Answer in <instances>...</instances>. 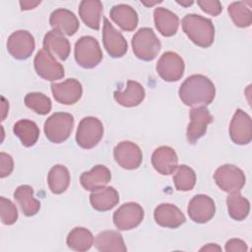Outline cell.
Returning a JSON list of instances; mask_svg holds the SVG:
<instances>
[{
    "label": "cell",
    "mask_w": 252,
    "mask_h": 252,
    "mask_svg": "<svg viewBox=\"0 0 252 252\" xmlns=\"http://www.w3.org/2000/svg\"><path fill=\"white\" fill-rule=\"evenodd\" d=\"M156 69L163 81L177 82L184 74L185 64L181 56H179L177 53L167 51L160 56L157 63Z\"/></svg>",
    "instance_id": "obj_9"
},
{
    "label": "cell",
    "mask_w": 252,
    "mask_h": 252,
    "mask_svg": "<svg viewBox=\"0 0 252 252\" xmlns=\"http://www.w3.org/2000/svg\"><path fill=\"white\" fill-rule=\"evenodd\" d=\"M228 14L238 28H248L252 24V12L243 1L232 2L227 8Z\"/></svg>",
    "instance_id": "obj_34"
},
{
    "label": "cell",
    "mask_w": 252,
    "mask_h": 252,
    "mask_svg": "<svg viewBox=\"0 0 252 252\" xmlns=\"http://www.w3.org/2000/svg\"><path fill=\"white\" fill-rule=\"evenodd\" d=\"M102 3L98 0H83L79 5V15L82 21L93 30H99Z\"/></svg>",
    "instance_id": "obj_29"
},
{
    "label": "cell",
    "mask_w": 252,
    "mask_h": 252,
    "mask_svg": "<svg viewBox=\"0 0 252 252\" xmlns=\"http://www.w3.org/2000/svg\"><path fill=\"white\" fill-rule=\"evenodd\" d=\"M102 42L107 53L113 58L123 57L128 50L126 39L106 18H103Z\"/></svg>",
    "instance_id": "obj_15"
},
{
    "label": "cell",
    "mask_w": 252,
    "mask_h": 252,
    "mask_svg": "<svg viewBox=\"0 0 252 252\" xmlns=\"http://www.w3.org/2000/svg\"><path fill=\"white\" fill-rule=\"evenodd\" d=\"M49 24L53 30L69 36L74 35L80 27L79 20L75 14L63 8L56 9L50 14Z\"/></svg>",
    "instance_id": "obj_18"
},
{
    "label": "cell",
    "mask_w": 252,
    "mask_h": 252,
    "mask_svg": "<svg viewBox=\"0 0 252 252\" xmlns=\"http://www.w3.org/2000/svg\"><path fill=\"white\" fill-rule=\"evenodd\" d=\"M33 65L36 74L46 81L60 80L65 75L63 66L55 60L53 55L44 49L37 51Z\"/></svg>",
    "instance_id": "obj_10"
},
{
    "label": "cell",
    "mask_w": 252,
    "mask_h": 252,
    "mask_svg": "<svg viewBox=\"0 0 252 252\" xmlns=\"http://www.w3.org/2000/svg\"><path fill=\"white\" fill-rule=\"evenodd\" d=\"M154 21L157 30L163 36H172L179 27V19L173 12L158 7L154 11Z\"/></svg>",
    "instance_id": "obj_26"
},
{
    "label": "cell",
    "mask_w": 252,
    "mask_h": 252,
    "mask_svg": "<svg viewBox=\"0 0 252 252\" xmlns=\"http://www.w3.org/2000/svg\"><path fill=\"white\" fill-rule=\"evenodd\" d=\"M74 56L79 66L85 69H92L102 60V51L94 37L85 35L76 41Z\"/></svg>",
    "instance_id": "obj_4"
},
{
    "label": "cell",
    "mask_w": 252,
    "mask_h": 252,
    "mask_svg": "<svg viewBox=\"0 0 252 252\" xmlns=\"http://www.w3.org/2000/svg\"><path fill=\"white\" fill-rule=\"evenodd\" d=\"M25 104L27 107L39 115L47 114L52 107L50 98L47 95L37 92L27 94L25 96Z\"/></svg>",
    "instance_id": "obj_36"
},
{
    "label": "cell",
    "mask_w": 252,
    "mask_h": 252,
    "mask_svg": "<svg viewBox=\"0 0 252 252\" xmlns=\"http://www.w3.org/2000/svg\"><path fill=\"white\" fill-rule=\"evenodd\" d=\"M14 199L18 202L23 214L32 217L37 214L40 203L33 197V189L30 185H21L14 192Z\"/></svg>",
    "instance_id": "obj_28"
},
{
    "label": "cell",
    "mask_w": 252,
    "mask_h": 252,
    "mask_svg": "<svg viewBox=\"0 0 252 252\" xmlns=\"http://www.w3.org/2000/svg\"><path fill=\"white\" fill-rule=\"evenodd\" d=\"M47 183L53 194H62L70 184V173L66 166L56 164L52 166L47 175Z\"/></svg>",
    "instance_id": "obj_31"
},
{
    "label": "cell",
    "mask_w": 252,
    "mask_h": 252,
    "mask_svg": "<svg viewBox=\"0 0 252 252\" xmlns=\"http://www.w3.org/2000/svg\"><path fill=\"white\" fill-rule=\"evenodd\" d=\"M152 164L158 173L169 175L177 168L178 158L172 148L161 146L154 151L152 155Z\"/></svg>",
    "instance_id": "obj_19"
},
{
    "label": "cell",
    "mask_w": 252,
    "mask_h": 252,
    "mask_svg": "<svg viewBox=\"0 0 252 252\" xmlns=\"http://www.w3.org/2000/svg\"><path fill=\"white\" fill-rule=\"evenodd\" d=\"M111 179L110 170L102 164L94 165L90 171H85L80 176L81 185L88 191L104 187Z\"/></svg>",
    "instance_id": "obj_22"
},
{
    "label": "cell",
    "mask_w": 252,
    "mask_h": 252,
    "mask_svg": "<svg viewBox=\"0 0 252 252\" xmlns=\"http://www.w3.org/2000/svg\"><path fill=\"white\" fill-rule=\"evenodd\" d=\"M178 94L185 105L206 106L213 102L216 95V88L208 77L194 74L181 84Z\"/></svg>",
    "instance_id": "obj_1"
},
{
    "label": "cell",
    "mask_w": 252,
    "mask_h": 252,
    "mask_svg": "<svg viewBox=\"0 0 252 252\" xmlns=\"http://www.w3.org/2000/svg\"><path fill=\"white\" fill-rule=\"evenodd\" d=\"M34 47V38L28 31H16L7 39L8 52L18 60L28 59L32 54Z\"/></svg>",
    "instance_id": "obj_11"
},
{
    "label": "cell",
    "mask_w": 252,
    "mask_h": 252,
    "mask_svg": "<svg viewBox=\"0 0 252 252\" xmlns=\"http://www.w3.org/2000/svg\"><path fill=\"white\" fill-rule=\"evenodd\" d=\"M50 87L53 97L61 104H74L83 94L82 85L76 79H67L62 83H52Z\"/></svg>",
    "instance_id": "obj_17"
},
{
    "label": "cell",
    "mask_w": 252,
    "mask_h": 252,
    "mask_svg": "<svg viewBox=\"0 0 252 252\" xmlns=\"http://www.w3.org/2000/svg\"><path fill=\"white\" fill-rule=\"evenodd\" d=\"M226 205L228 215L235 220H243L249 215L250 203L239 192L230 193L226 197Z\"/></svg>",
    "instance_id": "obj_33"
},
{
    "label": "cell",
    "mask_w": 252,
    "mask_h": 252,
    "mask_svg": "<svg viewBox=\"0 0 252 252\" xmlns=\"http://www.w3.org/2000/svg\"><path fill=\"white\" fill-rule=\"evenodd\" d=\"M133 52L143 61L154 60L161 48V43L151 28H141L132 37Z\"/></svg>",
    "instance_id": "obj_3"
},
{
    "label": "cell",
    "mask_w": 252,
    "mask_h": 252,
    "mask_svg": "<svg viewBox=\"0 0 252 252\" xmlns=\"http://www.w3.org/2000/svg\"><path fill=\"white\" fill-rule=\"evenodd\" d=\"M200 251H221V248L215 243H209L208 245L202 247Z\"/></svg>",
    "instance_id": "obj_42"
},
{
    "label": "cell",
    "mask_w": 252,
    "mask_h": 252,
    "mask_svg": "<svg viewBox=\"0 0 252 252\" xmlns=\"http://www.w3.org/2000/svg\"><path fill=\"white\" fill-rule=\"evenodd\" d=\"M144 5H146V6H153V5H155V4H158V3H161V1H155V2H150V3H148V2H144V1H141Z\"/></svg>",
    "instance_id": "obj_45"
},
{
    "label": "cell",
    "mask_w": 252,
    "mask_h": 252,
    "mask_svg": "<svg viewBox=\"0 0 252 252\" xmlns=\"http://www.w3.org/2000/svg\"><path fill=\"white\" fill-rule=\"evenodd\" d=\"M178 4H180L181 6H184V7H187V6H190L193 4V1H187V2H184V1H177Z\"/></svg>",
    "instance_id": "obj_44"
},
{
    "label": "cell",
    "mask_w": 252,
    "mask_h": 252,
    "mask_svg": "<svg viewBox=\"0 0 252 252\" xmlns=\"http://www.w3.org/2000/svg\"><path fill=\"white\" fill-rule=\"evenodd\" d=\"M115 161L125 169L138 168L143 160V153L138 145L130 141H122L113 149Z\"/></svg>",
    "instance_id": "obj_13"
},
{
    "label": "cell",
    "mask_w": 252,
    "mask_h": 252,
    "mask_svg": "<svg viewBox=\"0 0 252 252\" xmlns=\"http://www.w3.org/2000/svg\"><path fill=\"white\" fill-rule=\"evenodd\" d=\"M173 182L176 190L190 191L195 186L196 173L188 165L181 164L175 169V173L173 175Z\"/></svg>",
    "instance_id": "obj_35"
},
{
    "label": "cell",
    "mask_w": 252,
    "mask_h": 252,
    "mask_svg": "<svg viewBox=\"0 0 252 252\" xmlns=\"http://www.w3.org/2000/svg\"><path fill=\"white\" fill-rule=\"evenodd\" d=\"M0 210H1V221L3 224L11 225L18 220L19 214L16 206L5 197H0Z\"/></svg>",
    "instance_id": "obj_37"
},
{
    "label": "cell",
    "mask_w": 252,
    "mask_h": 252,
    "mask_svg": "<svg viewBox=\"0 0 252 252\" xmlns=\"http://www.w3.org/2000/svg\"><path fill=\"white\" fill-rule=\"evenodd\" d=\"M13 169H14L13 158L6 153H0V177L4 178L10 175Z\"/></svg>",
    "instance_id": "obj_39"
},
{
    "label": "cell",
    "mask_w": 252,
    "mask_h": 252,
    "mask_svg": "<svg viewBox=\"0 0 252 252\" xmlns=\"http://www.w3.org/2000/svg\"><path fill=\"white\" fill-rule=\"evenodd\" d=\"M197 4L199 7L202 9L207 14H210L212 16H218L221 13L222 11V6L220 2L217 0H212V1H205V0H199L197 1Z\"/></svg>",
    "instance_id": "obj_38"
},
{
    "label": "cell",
    "mask_w": 252,
    "mask_h": 252,
    "mask_svg": "<svg viewBox=\"0 0 252 252\" xmlns=\"http://www.w3.org/2000/svg\"><path fill=\"white\" fill-rule=\"evenodd\" d=\"M188 216L197 223L208 222L216 213V206L214 200L204 194H198L194 196L187 208Z\"/></svg>",
    "instance_id": "obj_16"
},
{
    "label": "cell",
    "mask_w": 252,
    "mask_h": 252,
    "mask_svg": "<svg viewBox=\"0 0 252 252\" xmlns=\"http://www.w3.org/2000/svg\"><path fill=\"white\" fill-rule=\"evenodd\" d=\"M189 115L190 123L186 130V138L193 145L206 134L207 127L213 122L214 118L206 106H195L191 108Z\"/></svg>",
    "instance_id": "obj_12"
},
{
    "label": "cell",
    "mask_w": 252,
    "mask_h": 252,
    "mask_svg": "<svg viewBox=\"0 0 252 252\" xmlns=\"http://www.w3.org/2000/svg\"><path fill=\"white\" fill-rule=\"evenodd\" d=\"M224 249L226 252H246L248 250L247 244L238 238H231L226 241Z\"/></svg>",
    "instance_id": "obj_40"
},
{
    "label": "cell",
    "mask_w": 252,
    "mask_h": 252,
    "mask_svg": "<svg viewBox=\"0 0 252 252\" xmlns=\"http://www.w3.org/2000/svg\"><path fill=\"white\" fill-rule=\"evenodd\" d=\"M109 16L122 31L132 32L138 26V14L129 5H114L109 11Z\"/></svg>",
    "instance_id": "obj_23"
},
{
    "label": "cell",
    "mask_w": 252,
    "mask_h": 252,
    "mask_svg": "<svg viewBox=\"0 0 252 252\" xmlns=\"http://www.w3.org/2000/svg\"><path fill=\"white\" fill-rule=\"evenodd\" d=\"M229 136L236 145H248L252 140V121L250 116L238 108L234 112L230 125Z\"/></svg>",
    "instance_id": "obj_14"
},
{
    "label": "cell",
    "mask_w": 252,
    "mask_h": 252,
    "mask_svg": "<svg viewBox=\"0 0 252 252\" xmlns=\"http://www.w3.org/2000/svg\"><path fill=\"white\" fill-rule=\"evenodd\" d=\"M40 4V1H20V5H21V9L22 10H31L35 8L37 5Z\"/></svg>",
    "instance_id": "obj_41"
},
{
    "label": "cell",
    "mask_w": 252,
    "mask_h": 252,
    "mask_svg": "<svg viewBox=\"0 0 252 252\" xmlns=\"http://www.w3.org/2000/svg\"><path fill=\"white\" fill-rule=\"evenodd\" d=\"M94 246L101 252H125L127 247L122 235L115 230L99 232L94 240Z\"/></svg>",
    "instance_id": "obj_27"
},
{
    "label": "cell",
    "mask_w": 252,
    "mask_h": 252,
    "mask_svg": "<svg viewBox=\"0 0 252 252\" xmlns=\"http://www.w3.org/2000/svg\"><path fill=\"white\" fill-rule=\"evenodd\" d=\"M103 136V125L101 121L94 116L83 118L78 126L76 142L83 149L95 147Z\"/></svg>",
    "instance_id": "obj_6"
},
{
    "label": "cell",
    "mask_w": 252,
    "mask_h": 252,
    "mask_svg": "<svg viewBox=\"0 0 252 252\" xmlns=\"http://www.w3.org/2000/svg\"><path fill=\"white\" fill-rule=\"evenodd\" d=\"M2 103H1V107H2V120L5 119L6 114L8 113V109H9V103L8 101L5 99V97L2 96Z\"/></svg>",
    "instance_id": "obj_43"
},
{
    "label": "cell",
    "mask_w": 252,
    "mask_h": 252,
    "mask_svg": "<svg viewBox=\"0 0 252 252\" xmlns=\"http://www.w3.org/2000/svg\"><path fill=\"white\" fill-rule=\"evenodd\" d=\"M154 218L158 225L167 228H177L186 220L185 216L179 208L168 203L158 205L155 209Z\"/></svg>",
    "instance_id": "obj_20"
},
{
    "label": "cell",
    "mask_w": 252,
    "mask_h": 252,
    "mask_svg": "<svg viewBox=\"0 0 252 252\" xmlns=\"http://www.w3.org/2000/svg\"><path fill=\"white\" fill-rule=\"evenodd\" d=\"M67 246L74 251H87L94 244V236L92 232L85 227H74L68 234L66 239Z\"/></svg>",
    "instance_id": "obj_32"
},
{
    "label": "cell",
    "mask_w": 252,
    "mask_h": 252,
    "mask_svg": "<svg viewBox=\"0 0 252 252\" xmlns=\"http://www.w3.org/2000/svg\"><path fill=\"white\" fill-rule=\"evenodd\" d=\"M144 87L136 82L129 80L127 82V87L125 91H115L113 94L114 99L120 105L125 107H134L139 105L145 98Z\"/></svg>",
    "instance_id": "obj_25"
},
{
    "label": "cell",
    "mask_w": 252,
    "mask_h": 252,
    "mask_svg": "<svg viewBox=\"0 0 252 252\" xmlns=\"http://www.w3.org/2000/svg\"><path fill=\"white\" fill-rule=\"evenodd\" d=\"M144 216V210L138 203L128 202L114 212L113 223L119 230H130L142 222Z\"/></svg>",
    "instance_id": "obj_8"
},
{
    "label": "cell",
    "mask_w": 252,
    "mask_h": 252,
    "mask_svg": "<svg viewBox=\"0 0 252 252\" xmlns=\"http://www.w3.org/2000/svg\"><path fill=\"white\" fill-rule=\"evenodd\" d=\"M119 202V194L111 186L101 187L92 191L90 203L92 207L99 212H106L114 208Z\"/></svg>",
    "instance_id": "obj_24"
},
{
    "label": "cell",
    "mask_w": 252,
    "mask_h": 252,
    "mask_svg": "<svg viewBox=\"0 0 252 252\" xmlns=\"http://www.w3.org/2000/svg\"><path fill=\"white\" fill-rule=\"evenodd\" d=\"M13 132L25 147H32L39 137V129L37 125L33 121L28 119L17 121L14 124Z\"/></svg>",
    "instance_id": "obj_30"
},
{
    "label": "cell",
    "mask_w": 252,
    "mask_h": 252,
    "mask_svg": "<svg viewBox=\"0 0 252 252\" xmlns=\"http://www.w3.org/2000/svg\"><path fill=\"white\" fill-rule=\"evenodd\" d=\"M217 185L224 192H239L245 185L244 172L233 164H223L217 168L214 174Z\"/></svg>",
    "instance_id": "obj_7"
},
{
    "label": "cell",
    "mask_w": 252,
    "mask_h": 252,
    "mask_svg": "<svg viewBox=\"0 0 252 252\" xmlns=\"http://www.w3.org/2000/svg\"><path fill=\"white\" fill-rule=\"evenodd\" d=\"M43 49L64 61L70 55L71 47L69 40L61 32L51 30L43 37Z\"/></svg>",
    "instance_id": "obj_21"
},
{
    "label": "cell",
    "mask_w": 252,
    "mask_h": 252,
    "mask_svg": "<svg viewBox=\"0 0 252 252\" xmlns=\"http://www.w3.org/2000/svg\"><path fill=\"white\" fill-rule=\"evenodd\" d=\"M181 25L183 32L196 45L207 48L213 44L215 27L210 19L197 14H187Z\"/></svg>",
    "instance_id": "obj_2"
},
{
    "label": "cell",
    "mask_w": 252,
    "mask_h": 252,
    "mask_svg": "<svg viewBox=\"0 0 252 252\" xmlns=\"http://www.w3.org/2000/svg\"><path fill=\"white\" fill-rule=\"evenodd\" d=\"M74 126V117L68 112H55L44 122L46 138L54 144L65 142L71 135Z\"/></svg>",
    "instance_id": "obj_5"
}]
</instances>
